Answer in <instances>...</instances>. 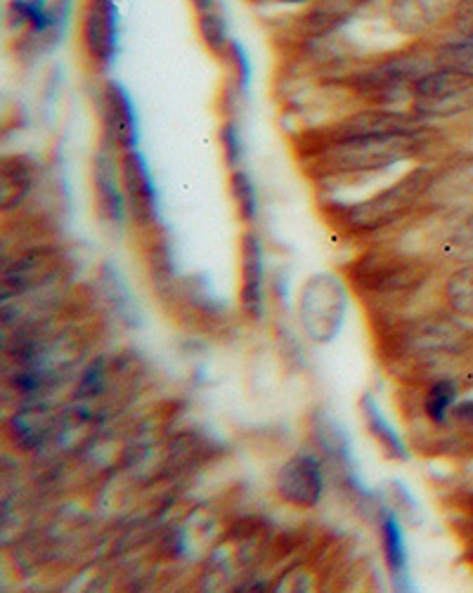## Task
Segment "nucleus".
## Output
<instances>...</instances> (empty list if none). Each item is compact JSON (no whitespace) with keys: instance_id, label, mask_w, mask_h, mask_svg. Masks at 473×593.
Listing matches in <instances>:
<instances>
[{"instance_id":"f257e3e1","label":"nucleus","mask_w":473,"mask_h":593,"mask_svg":"<svg viewBox=\"0 0 473 593\" xmlns=\"http://www.w3.org/2000/svg\"><path fill=\"white\" fill-rule=\"evenodd\" d=\"M429 133L431 128L422 133H374L318 144L306 150V168L320 182L381 173L417 159L426 150Z\"/></svg>"},{"instance_id":"f03ea898","label":"nucleus","mask_w":473,"mask_h":593,"mask_svg":"<svg viewBox=\"0 0 473 593\" xmlns=\"http://www.w3.org/2000/svg\"><path fill=\"white\" fill-rule=\"evenodd\" d=\"M433 176H436V168L429 166L407 170L400 180L381 192L365 196L360 202L341 204L338 220L344 222V228L360 234H372L398 225L419 206H424Z\"/></svg>"},{"instance_id":"7ed1b4c3","label":"nucleus","mask_w":473,"mask_h":593,"mask_svg":"<svg viewBox=\"0 0 473 593\" xmlns=\"http://www.w3.org/2000/svg\"><path fill=\"white\" fill-rule=\"evenodd\" d=\"M76 0H10L5 8L8 29L17 36V52L26 60L55 50L69 29Z\"/></svg>"},{"instance_id":"20e7f679","label":"nucleus","mask_w":473,"mask_h":593,"mask_svg":"<svg viewBox=\"0 0 473 593\" xmlns=\"http://www.w3.org/2000/svg\"><path fill=\"white\" fill-rule=\"evenodd\" d=\"M433 52L424 55L422 50H402L398 55L381 60L348 78L350 88L367 100L372 107H393L402 100L412 98L419 78L431 72Z\"/></svg>"},{"instance_id":"39448f33","label":"nucleus","mask_w":473,"mask_h":593,"mask_svg":"<svg viewBox=\"0 0 473 593\" xmlns=\"http://www.w3.org/2000/svg\"><path fill=\"white\" fill-rule=\"evenodd\" d=\"M410 112L424 118L426 124L448 121V118L473 112V76L457 69L433 67L417 81L410 98Z\"/></svg>"},{"instance_id":"423d86ee","label":"nucleus","mask_w":473,"mask_h":593,"mask_svg":"<svg viewBox=\"0 0 473 593\" xmlns=\"http://www.w3.org/2000/svg\"><path fill=\"white\" fill-rule=\"evenodd\" d=\"M353 282L376 296H393L419 288L429 280V266L407 254L372 252L353 262Z\"/></svg>"},{"instance_id":"0eeeda50","label":"nucleus","mask_w":473,"mask_h":593,"mask_svg":"<svg viewBox=\"0 0 473 593\" xmlns=\"http://www.w3.org/2000/svg\"><path fill=\"white\" fill-rule=\"evenodd\" d=\"M78 41L90 67L107 74L118 55V3L116 0H86L78 20Z\"/></svg>"},{"instance_id":"6e6552de","label":"nucleus","mask_w":473,"mask_h":593,"mask_svg":"<svg viewBox=\"0 0 473 593\" xmlns=\"http://www.w3.org/2000/svg\"><path fill=\"white\" fill-rule=\"evenodd\" d=\"M64 268V256L57 246H31L3 266V300L20 298L55 282Z\"/></svg>"},{"instance_id":"1a4fd4ad","label":"nucleus","mask_w":473,"mask_h":593,"mask_svg":"<svg viewBox=\"0 0 473 593\" xmlns=\"http://www.w3.org/2000/svg\"><path fill=\"white\" fill-rule=\"evenodd\" d=\"M118 164H122L128 218L142 230L159 228V194H156L148 159L140 150H130L118 154Z\"/></svg>"},{"instance_id":"9d476101","label":"nucleus","mask_w":473,"mask_h":593,"mask_svg":"<svg viewBox=\"0 0 473 593\" xmlns=\"http://www.w3.org/2000/svg\"><path fill=\"white\" fill-rule=\"evenodd\" d=\"M344 288L330 274H318L308 282L301 296V320L308 334L318 340H330L336 336L341 320H344Z\"/></svg>"},{"instance_id":"9b49d317","label":"nucleus","mask_w":473,"mask_h":593,"mask_svg":"<svg viewBox=\"0 0 473 593\" xmlns=\"http://www.w3.org/2000/svg\"><path fill=\"white\" fill-rule=\"evenodd\" d=\"M116 147L110 140H100V147L93 159V196L98 216L104 225L122 230L126 225L128 208L122 182V164L116 162Z\"/></svg>"},{"instance_id":"f8f14e48","label":"nucleus","mask_w":473,"mask_h":593,"mask_svg":"<svg viewBox=\"0 0 473 593\" xmlns=\"http://www.w3.org/2000/svg\"><path fill=\"white\" fill-rule=\"evenodd\" d=\"M100 118L102 138L110 140L118 154L138 150L140 124L136 104L130 100V92L116 78H107L100 90Z\"/></svg>"},{"instance_id":"ddd939ff","label":"nucleus","mask_w":473,"mask_h":593,"mask_svg":"<svg viewBox=\"0 0 473 593\" xmlns=\"http://www.w3.org/2000/svg\"><path fill=\"white\" fill-rule=\"evenodd\" d=\"M274 490L284 504L294 508H315L324 492V473L318 456L294 454L274 478Z\"/></svg>"},{"instance_id":"4468645a","label":"nucleus","mask_w":473,"mask_h":593,"mask_svg":"<svg viewBox=\"0 0 473 593\" xmlns=\"http://www.w3.org/2000/svg\"><path fill=\"white\" fill-rule=\"evenodd\" d=\"M459 0H386V17L407 38H422L450 24Z\"/></svg>"},{"instance_id":"2eb2a0df","label":"nucleus","mask_w":473,"mask_h":593,"mask_svg":"<svg viewBox=\"0 0 473 593\" xmlns=\"http://www.w3.org/2000/svg\"><path fill=\"white\" fill-rule=\"evenodd\" d=\"M240 262L242 310L248 320L258 322L263 318V310H266V252H263V242L254 230L242 234Z\"/></svg>"},{"instance_id":"dca6fc26","label":"nucleus","mask_w":473,"mask_h":593,"mask_svg":"<svg viewBox=\"0 0 473 593\" xmlns=\"http://www.w3.org/2000/svg\"><path fill=\"white\" fill-rule=\"evenodd\" d=\"M424 206L445 210V214L473 210V159L438 168Z\"/></svg>"},{"instance_id":"f3484780","label":"nucleus","mask_w":473,"mask_h":593,"mask_svg":"<svg viewBox=\"0 0 473 593\" xmlns=\"http://www.w3.org/2000/svg\"><path fill=\"white\" fill-rule=\"evenodd\" d=\"M41 168L29 154H5L0 162V208L15 214L34 194Z\"/></svg>"},{"instance_id":"a211bd4d","label":"nucleus","mask_w":473,"mask_h":593,"mask_svg":"<svg viewBox=\"0 0 473 593\" xmlns=\"http://www.w3.org/2000/svg\"><path fill=\"white\" fill-rule=\"evenodd\" d=\"M55 428H57V416L55 412L48 410L46 404L24 407V410H20L15 416H12L8 424L10 438L26 452L43 447L52 438Z\"/></svg>"},{"instance_id":"6ab92c4d","label":"nucleus","mask_w":473,"mask_h":593,"mask_svg":"<svg viewBox=\"0 0 473 593\" xmlns=\"http://www.w3.org/2000/svg\"><path fill=\"white\" fill-rule=\"evenodd\" d=\"M438 252L445 260L457 262V266L473 262V210L448 214V222L438 240Z\"/></svg>"},{"instance_id":"aec40b11","label":"nucleus","mask_w":473,"mask_h":593,"mask_svg":"<svg viewBox=\"0 0 473 593\" xmlns=\"http://www.w3.org/2000/svg\"><path fill=\"white\" fill-rule=\"evenodd\" d=\"M381 544H384V558L393 584H396V589H410L405 539L400 532V523L393 513H384V518H381Z\"/></svg>"},{"instance_id":"412c9836","label":"nucleus","mask_w":473,"mask_h":593,"mask_svg":"<svg viewBox=\"0 0 473 593\" xmlns=\"http://www.w3.org/2000/svg\"><path fill=\"white\" fill-rule=\"evenodd\" d=\"M360 412L365 416L367 430L372 433V438L379 442L381 450L386 452V456L396 459V461H407V459H410V452H407V447H405L402 438L396 433V428H393L388 424L384 412L379 410V404L374 402L372 395H365V398L360 400Z\"/></svg>"},{"instance_id":"4be33fe9","label":"nucleus","mask_w":473,"mask_h":593,"mask_svg":"<svg viewBox=\"0 0 473 593\" xmlns=\"http://www.w3.org/2000/svg\"><path fill=\"white\" fill-rule=\"evenodd\" d=\"M433 64L473 76V34L452 31L433 48Z\"/></svg>"},{"instance_id":"5701e85b","label":"nucleus","mask_w":473,"mask_h":593,"mask_svg":"<svg viewBox=\"0 0 473 593\" xmlns=\"http://www.w3.org/2000/svg\"><path fill=\"white\" fill-rule=\"evenodd\" d=\"M196 31H200L202 43L214 52L216 57H226L230 48V34H228V17L226 10L218 3L204 12H196Z\"/></svg>"},{"instance_id":"b1692460","label":"nucleus","mask_w":473,"mask_h":593,"mask_svg":"<svg viewBox=\"0 0 473 593\" xmlns=\"http://www.w3.org/2000/svg\"><path fill=\"white\" fill-rule=\"evenodd\" d=\"M445 302L462 320H473V262L459 266L445 282Z\"/></svg>"},{"instance_id":"393cba45","label":"nucleus","mask_w":473,"mask_h":593,"mask_svg":"<svg viewBox=\"0 0 473 593\" xmlns=\"http://www.w3.org/2000/svg\"><path fill=\"white\" fill-rule=\"evenodd\" d=\"M230 194L237 208V216L242 218L244 225H252L258 218V194L252 176H248L244 168L230 170Z\"/></svg>"},{"instance_id":"a878e982","label":"nucleus","mask_w":473,"mask_h":593,"mask_svg":"<svg viewBox=\"0 0 473 593\" xmlns=\"http://www.w3.org/2000/svg\"><path fill=\"white\" fill-rule=\"evenodd\" d=\"M457 384L450 378H440L426 390L424 412L433 424H445L457 404Z\"/></svg>"},{"instance_id":"bb28decb","label":"nucleus","mask_w":473,"mask_h":593,"mask_svg":"<svg viewBox=\"0 0 473 593\" xmlns=\"http://www.w3.org/2000/svg\"><path fill=\"white\" fill-rule=\"evenodd\" d=\"M218 140H220V147H222V154H226V164L230 166V170L242 168L244 138H242V130H240V126H237V121L228 118V121L220 126Z\"/></svg>"},{"instance_id":"cd10ccee","label":"nucleus","mask_w":473,"mask_h":593,"mask_svg":"<svg viewBox=\"0 0 473 593\" xmlns=\"http://www.w3.org/2000/svg\"><path fill=\"white\" fill-rule=\"evenodd\" d=\"M226 60L232 67V74H234V90L240 92V95L244 98L246 90H248V81H252V64H248V55L246 50L242 48L240 41H230V48L226 52Z\"/></svg>"},{"instance_id":"c85d7f7f","label":"nucleus","mask_w":473,"mask_h":593,"mask_svg":"<svg viewBox=\"0 0 473 593\" xmlns=\"http://www.w3.org/2000/svg\"><path fill=\"white\" fill-rule=\"evenodd\" d=\"M102 282H104V288H107V296H110V300H114L116 306H118V314H124L126 320H130V312L136 314V306H133V302H130L128 292H126V286L116 280V272L104 270V274H102Z\"/></svg>"},{"instance_id":"c756f323","label":"nucleus","mask_w":473,"mask_h":593,"mask_svg":"<svg viewBox=\"0 0 473 593\" xmlns=\"http://www.w3.org/2000/svg\"><path fill=\"white\" fill-rule=\"evenodd\" d=\"M450 26L452 31L473 34V0H459Z\"/></svg>"},{"instance_id":"7c9ffc66","label":"nucleus","mask_w":473,"mask_h":593,"mask_svg":"<svg viewBox=\"0 0 473 593\" xmlns=\"http://www.w3.org/2000/svg\"><path fill=\"white\" fill-rule=\"evenodd\" d=\"M450 416L457 421V424L473 426V400H462V402H457Z\"/></svg>"},{"instance_id":"2f4dec72","label":"nucleus","mask_w":473,"mask_h":593,"mask_svg":"<svg viewBox=\"0 0 473 593\" xmlns=\"http://www.w3.org/2000/svg\"><path fill=\"white\" fill-rule=\"evenodd\" d=\"M190 5H192L194 15H196V12H204V10H208V8H214V5H216V0H190Z\"/></svg>"},{"instance_id":"473e14b6","label":"nucleus","mask_w":473,"mask_h":593,"mask_svg":"<svg viewBox=\"0 0 473 593\" xmlns=\"http://www.w3.org/2000/svg\"><path fill=\"white\" fill-rule=\"evenodd\" d=\"M278 3H284V5H312L315 0H278Z\"/></svg>"}]
</instances>
